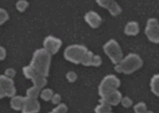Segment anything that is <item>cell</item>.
<instances>
[{"label": "cell", "mask_w": 159, "mask_h": 113, "mask_svg": "<svg viewBox=\"0 0 159 113\" xmlns=\"http://www.w3.org/2000/svg\"><path fill=\"white\" fill-rule=\"evenodd\" d=\"M52 54L44 48L34 51L30 61V65L37 73L48 77L51 64Z\"/></svg>", "instance_id": "6da1fadb"}, {"label": "cell", "mask_w": 159, "mask_h": 113, "mask_svg": "<svg viewBox=\"0 0 159 113\" xmlns=\"http://www.w3.org/2000/svg\"><path fill=\"white\" fill-rule=\"evenodd\" d=\"M143 60L136 53H129L115 65V71L118 73L130 74L135 73L142 67Z\"/></svg>", "instance_id": "7a4b0ae2"}, {"label": "cell", "mask_w": 159, "mask_h": 113, "mask_svg": "<svg viewBox=\"0 0 159 113\" xmlns=\"http://www.w3.org/2000/svg\"><path fill=\"white\" fill-rule=\"evenodd\" d=\"M87 47L81 44H73L68 46L64 51V57L68 62L74 64H81L88 52Z\"/></svg>", "instance_id": "3957f363"}, {"label": "cell", "mask_w": 159, "mask_h": 113, "mask_svg": "<svg viewBox=\"0 0 159 113\" xmlns=\"http://www.w3.org/2000/svg\"><path fill=\"white\" fill-rule=\"evenodd\" d=\"M120 83V80L116 76L113 74L107 75L103 78L99 85V95L101 98L105 97L111 92L117 90Z\"/></svg>", "instance_id": "277c9868"}, {"label": "cell", "mask_w": 159, "mask_h": 113, "mask_svg": "<svg viewBox=\"0 0 159 113\" xmlns=\"http://www.w3.org/2000/svg\"><path fill=\"white\" fill-rule=\"evenodd\" d=\"M104 53L111 62L116 65L123 58V53L119 43L114 39H110L103 45Z\"/></svg>", "instance_id": "5b68a950"}, {"label": "cell", "mask_w": 159, "mask_h": 113, "mask_svg": "<svg viewBox=\"0 0 159 113\" xmlns=\"http://www.w3.org/2000/svg\"><path fill=\"white\" fill-rule=\"evenodd\" d=\"M16 89L12 78H8L5 74L0 76V98H12L16 95Z\"/></svg>", "instance_id": "8992f818"}, {"label": "cell", "mask_w": 159, "mask_h": 113, "mask_svg": "<svg viewBox=\"0 0 159 113\" xmlns=\"http://www.w3.org/2000/svg\"><path fill=\"white\" fill-rule=\"evenodd\" d=\"M158 21L157 18H149L145 27V34L148 39L153 43H159V32L158 29Z\"/></svg>", "instance_id": "52a82bcc"}, {"label": "cell", "mask_w": 159, "mask_h": 113, "mask_svg": "<svg viewBox=\"0 0 159 113\" xmlns=\"http://www.w3.org/2000/svg\"><path fill=\"white\" fill-rule=\"evenodd\" d=\"M62 45H63V42L61 39L52 35L47 36L43 42V48L52 55L57 53Z\"/></svg>", "instance_id": "ba28073f"}, {"label": "cell", "mask_w": 159, "mask_h": 113, "mask_svg": "<svg viewBox=\"0 0 159 113\" xmlns=\"http://www.w3.org/2000/svg\"><path fill=\"white\" fill-rule=\"evenodd\" d=\"M96 3L101 7L107 9L113 16H117L122 13V8L115 0H96Z\"/></svg>", "instance_id": "9c48e42d"}, {"label": "cell", "mask_w": 159, "mask_h": 113, "mask_svg": "<svg viewBox=\"0 0 159 113\" xmlns=\"http://www.w3.org/2000/svg\"><path fill=\"white\" fill-rule=\"evenodd\" d=\"M102 59L100 56L94 54L92 51L88 50L85 54L81 64L86 67H98L102 64Z\"/></svg>", "instance_id": "30bf717a"}, {"label": "cell", "mask_w": 159, "mask_h": 113, "mask_svg": "<svg viewBox=\"0 0 159 113\" xmlns=\"http://www.w3.org/2000/svg\"><path fill=\"white\" fill-rule=\"evenodd\" d=\"M84 18L87 24L92 29L99 27L102 21L101 16L93 11L87 12L84 16Z\"/></svg>", "instance_id": "8fae6325"}, {"label": "cell", "mask_w": 159, "mask_h": 113, "mask_svg": "<svg viewBox=\"0 0 159 113\" xmlns=\"http://www.w3.org/2000/svg\"><path fill=\"white\" fill-rule=\"evenodd\" d=\"M41 106L38 100H33L26 97L22 113H38L40 111Z\"/></svg>", "instance_id": "7c38bea8"}, {"label": "cell", "mask_w": 159, "mask_h": 113, "mask_svg": "<svg viewBox=\"0 0 159 113\" xmlns=\"http://www.w3.org/2000/svg\"><path fill=\"white\" fill-rule=\"evenodd\" d=\"M104 101H107L111 106H116L120 103L121 100L122 98V96L121 92L117 89L110 94L106 96L104 98H101Z\"/></svg>", "instance_id": "4fadbf2b"}, {"label": "cell", "mask_w": 159, "mask_h": 113, "mask_svg": "<svg viewBox=\"0 0 159 113\" xmlns=\"http://www.w3.org/2000/svg\"><path fill=\"white\" fill-rule=\"evenodd\" d=\"M124 32L127 36H137L140 32L139 24L135 21H130L125 25Z\"/></svg>", "instance_id": "5bb4252c"}, {"label": "cell", "mask_w": 159, "mask_h": 113, "mask_svg": "<svg viewBox=\"0 0 159 113\" xmlns=\"http://www.w3.org/2000/svg\"><path fill=\"white\" fill-rule=\"evenodd\" d=\"M26 97H22L20 95H15L14 97L11 98V107L15 111H21L25 101Z\"/></svg>", "instance_id": "9a60e30c"}, {"label": "cell", "mask_w": 159, "mask_h": 113, "mask_svg": "<svg viewBox=\"0 0 159 113\" xmlns=\"http://www.w3.org/2000/svg\"><path fill=\"white\" fill-rule=\"evenodd\" d=\"M47 77L37 73L32 79L31 80L34 86L36 87L39 88V89L42 90L43 88L45 87L47 84Z\"/></svg>", "instance_id": "2e32d148"}, {"label": "cell", "mask_w": 159, "mask_h": 113, "mask_svg": "<svg viewBox=\"0 0 159 113\" xmlns=\"http://www.w3.org/2000/svg\"><path fill=\"white\" fill-rule=\"evenodd\" d=\"M100 104L95 108V113H108L111 112V106L109 103L101 98L99 100Z\"/></svg>", "instance_id": "e0dca14e"}, {"label": "cell", "mask_w": 159, "mask_h": 113, "mask_svg": "<svg viewBox=\"0 0 159 113\" xmlns=\"http://www.w3.org/2000/svg\"><path fill=\"white\" fill-rule=\"evenodd\" d=\"M150 88L152 92L159 97V74H155L150 80Z\"/></svg>", "instance_id": "ac0fdd59"}, {"label": "cell", "mask_w": 159, "mask_h": 113, "mask_svg": "<svg viewBox=\"0 0 159 113\" xmlns=\"http://www.w3.org/2000/svg\"><path fill=\"white\" fill-rule=\"evenodd\" d=\"M41 91V89L36 87L32 86L26 90V97H27L28 98H30V99L38 100V97H40Z\"/></svg>", "instance_id": "d6986e66"}, {"label": "cell", "mask_w": 159, "mask_h": 113, "mask_svg": "<svg viewBox=\"0 0 159 113\" xmlns=\"http://www.w3.org/2000/svg\"><path fill=\"white\" fill-rule=\"evenodd\" d=\"M22 71L25 77L26 78H27V79H30V80H32L37 74V72L36 71V70H35V69L30 65L24 66L23 67Z\"/></svg>", "instance_id": "ffe728a7"}, {"label": "cell", "mask_w": 159, "mask_h": 113, "mask_svg": "<svg viewBox=\"0 0 159 113\" xmlns=\"http://www.w3.org/2000/svg\"><path fill=\"white\" fill-rule=\"evenodd\" d=\"M54 93L52 89L50 88H45L43 89L41 91L40 93V98L45 101H48L52 100L53 96H54Z\"/></svg>", "instance_id": "44dd1931"}, {"label": "cell", "mask_w": 159, "mask_h": 113, "mask_svg": "<svg viewBox=\"0 0 159 113\" xmlns=\"http://www.w3.org/2000/svg\"><path fill=\"white\" fill-rule=\"evenodd\" d=\"M29 6V3L26 0H18L16 3V9L20 12H25Z\"/></svg>", "instance_id": "7402d4cb"}, {"label": "cell", "mask_w": 159, "mask_h": 113, "mask_svg": "<svg viewBox=\"0 0 159 113\" xmlns=\"http://www.w3.org/2000/svg\"><path fill=\"white\" fill-rule=\"evenodd\" d=\"M134 111L135 113H145L148 111L146 104L143 101L137 103L134 107Z\"/></svg>", "instance_id": "603a6c76"}, {"label": "cell", "mask_w": 159, "mask_h": 113, "mask_svg": "<svg viewBox=\"0 0 159 113\" xmlns=\"http://www.w3.org/2000/svg\"><path fill=\"white\" fill-rule=\"evenodd\" d=\"M68 108L67 106L64 103H61L53 109L52 112L54 113H66L68 112Z\"/></svg>", "instance_id": "cb8c5ba5"}, {"label": "cell", "mask_w": 159, "mask_h": 113, "mask_svg": "<svg viewBox=\"0 0 159 113\" xmlns=\"http://www.w3.org/2000/svg\"><path fill=\"white\" fill-rule=\"evenodd\" d=\"M9 19V14L5 8H0V25L4 24Z\"/></svg>", "instance_id": "d4e9b609"}, {"label": "cell", "mask_w": 159, "mask_h": 113, "mask_svg": "<svg viewBox=\"0 0 159 113\" xmlns=\"http://www.w3.org/2000/svg\"><path fill=\"white\" fill-rule=\"evenodd\" d=\"M121 105L125 108H129L133 105V100H132L129 97H122L121 101Z\"/></svg>", "instance_id": "484cf974"}, {"label": "cell", "mask_w": 159, "mask_h": 113, "mask_svg": "<svg viewBox=\"0 0 159 113\" xmlns=\"http://www.w3.org/2000/svg\"><path fill=\"white\" fill-rule=\"evenodd\" d=\"M77 78H78V76H77V73L75 72H74V71H68L66 74V80L70 83H74V82H75L77 80Z\"/></svg>", "instance_id": "4316f807"}, {"label": "cell", "mask_w": 159, "mask_h": 113, "mask_svg": "<svg viewBox=\"0 0 159 113\" xmlns=\"http://www.w3.org/2000/svg\"><path fill=\"white\" fill-rule=\"evenodd\" d=\"M4 74L8 78H13L16 75V71L14 68L9 67V68H7V69H5V71L4 72Z\"/></svg>", "instance_id": "83f0119b"}, {"label": "cell", "mask_w": 159, "mask_h": 113, "mask_svg": "<svg viewBox=\"0 0 159 113\" xmlns=\"http://www.w3.org/2000/svg\"><path fill=\"white\" fill-rule=\"evenodd\" d=\"M51 101H52L53 104H55V105H58V104L61 103V96L58 93L54 94V96H53V97H52Z\"/></svg>", "instance_id": "f1b7e54d"}, {"label": "cell", "mask_w": 159, "mask_h": 113, "mask_svg": "<svg viewBox=\"0 0 159 113\" xmlns=\"http://www.w3.org/2000/svg\"><path fill=\"white\" fill-rule=\"evenodd\" d=\"M7 56V50L5 47H0V59L4 60Z\"/></svg>", "instance_id": "f546056e"}, {"label": "cell", "mask_w": 159, "mask_h": 113, "mask_svg": "<svg viewBox=\"0 0 159 113\" xmlns=\"http://www.w3.org/2000/svg\"><path fill=\"white\" fill-rule=\"evenodd\" d=\"M145 113H155V112L152 111H147Z\"/></svg>", "instance_id": "4dcf8cb0"}, {"label": "cell", "mask_w": 159, "mask_h": 113, "mask_svg": "<svg viewBox=\"0 0 159 113\" xmlns=\"http://www.w3.org/2000/svg\"><path fill=\"white\" fill-rule=\"evenodd\" d=\"M158 32H159V23H158Z\"/></svg>", "instance_id": "1f68e13d"}, {"label": "cell", "mask_w": 159, "mask_h": 113, "mask_svg": "<svg viewBox=\"0 0 159 113\" xmlns=\"http://www.w3.org/2000/svg\"><path fill=\"white\" fill-rule=\"evenodd\" d=\"M48 113H54V112H53L52 111V112H48Z\"/></svg>", "instance_id": "d6a6232c"}, {"label": "cell", "mask_w": 159, "mask_h": 113, "mask_svg": "<svg viewBox=\"0 0 159 113\" xmlns=\"http://www.w3.org/2000/svg\"><path fill=\"white\" fill-rule=\"evenodd\" d=\"M108 113H113V112H108Z\"/></svg>", "instance_id": "836d02e7"}]
</instances>
